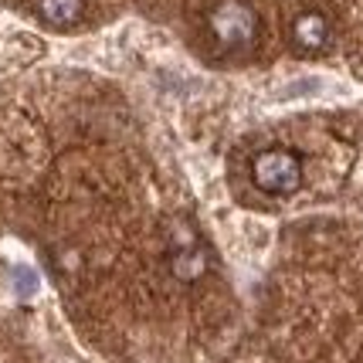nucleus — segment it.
<instances>
[{"instance_id":"3","label":"nucleus","mask_w":363,"mask_h":363,"mask_svg":"<svg viewBox=\"0 0 363 363\" xmlns=\"http://www.w3.org/2000/svg\"><path fill=\"white\" fill-rule=\"evenodd\" d=\"M330 34H333L330 21L319 11H306V14H299L292 21V41H296V48L309 51V55H316V51H323L330 45Z\"/></svg>"},{"instance_id":"2","label":"nucleus","mask_w":363,"mask_h":363,"mask_svg":"<svg viewBox=\"0 0 363 363\" xmlns=\"http://www.w3.org/2000/svg\"><path fill=\"white\" fill-rule=\"evenodd\" d=\"M252 177L255 184L265 190V194H296L302 184V163L299 157L292 153V150H265V153H258L252 163Z\"/></svg>"},{"instance_id":"1","label":"nucleus","mask_w":363,"mask_h":363,"mask_svg":"<svg viewBox=\"0 0 363 363\" xmlns=\"http://www.w3.org/2000/svg\"><path fill=\"white\" fill-rule=\"evenodd\" d=\"M211 34L228 51L252 48L255 38H258V14L245 0H224V4H218L211 11Z\"/></svg>"},{"instance_id":"6","label":"nucleus","mask_w":363,"mask_h":363,"mask_svg":"<svg viewBox=\"0 0 363 363\" xmlns=\"http://www.w3.org/2000/svg\"><path fill=\"white\" fill-rule=\"evenodd\" d=\"M14 285H17V296H31L34 289H38V275L31 269H14Z\"/></svg>"},{"instance_id":"5","label":"nucleus","mask_w":363,"mask_h":363,"mask_svg":"<svg viewBox=\"0 0 363 363\" xmlns=\"http://www.w3.org/2000/svg\"><path fill=\"white\" fill-rule=\"evenodd\" d=\"M85 11V0H38V14L51 28H72Z\"/></svg>"},{"instance_id":"4","label":"nucleus","mask_w":363,"mask_h":363,"mask_svg":"<svg viewBox=\"0 0 363 363\" xmlns=\"http://www.w3.org/2000/svg\"><path fill=\"white\" fill-rule=\"evenodd\" d=\"M170 272H174L180 282H197L207 272V252L201 245L174 248V255H170Z\"/></svg>"}]
</instances>
